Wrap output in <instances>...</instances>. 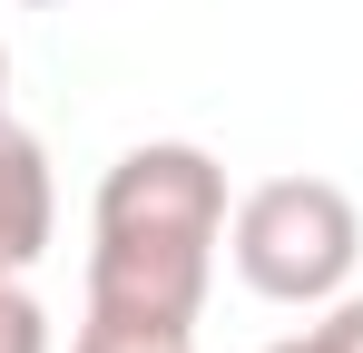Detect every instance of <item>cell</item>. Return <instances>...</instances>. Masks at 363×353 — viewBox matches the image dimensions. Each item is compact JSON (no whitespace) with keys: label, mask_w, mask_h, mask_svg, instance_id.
Here are the masks:
<instances>
[{"label":"cell","mask_w":363,"mask_h":353,"mask_svg":"<svg viewBox=\"0 0 363 353\" xmlns=\"http://www.w3.org/2000/svg\"><path fill=\"white\" fill-rule=\"evenodd\" d=\"M0 89H10V50H0Z\"/></svg>","instance_id":"obj_8"},{"label":"cell","mask_w":363,"mask_h":353,"mask_svg":"<svg viewBox=\"0 0 363 353\" xmlns=\"http://www.w3.org/2000/svg\"><path fill=\"white\" fill-rule=\"evenodd\" d=\"M0 353H50V314L10 265H0Z\"/></svg>","instance_id":"obj_5"},{"label":"cell","mask_w":363,"mask_h":353,"mask_svg":"<svg viewBox=\"0 0 363 353\" xmlns=\"http://www.w3.org/2000/svg\"><path fill=\"white\" fill-rule=\"evenodd\" d=\"M265 353H314V334H285V344H265Z\"/></svg>","instance_id":"obj_7"},{"label":"cell","mask_w":363,"mask_h":353,"mask_svg":"<svg viewBox=\"0 0 363 353\" xmlns=\"http://www.w3.org/2000/svg\"><path fill=\"white\" fill-rule=\"evenodd\" d=\"M216 245H226V167L186 138L128 147L89 206V314L196 334L206 285H216Z\"/></svg>","instance_id":"obj_1"},{"label":"cell","mask_w":363,"mask_h":353,"mask_svg":"<svg viewBox=\"0 0 363 353\" xmlns=\"http://www.w3.org/2000/svg\"><path fill=\"white\" fill-rule=\"evenodd\" d=\"M226 255H236V275L265 304H334L354 285L363 216L334 176H265L226 216Z\"/></svg>","instance_id":"obj_2"},{"label":"cell","mask_w":363,"mask_h":353,"mask_svg":"<svg viewBox=\"0 0 363 353\" xmlns=\"http://www.w3.org/2000/svg\"><path fill=\"white\" fill-rule=\"evenodd\" d=\"M60 235V186H50V147L0 108V265L30 275Z\"/></svg>","instance_id":"obj_3"},{"label":"cell","mask_w":363,"mask_h":353,"mask_svg":"<svg viewBox=\"0 0 363 353\" xmlns=\"http://www.w3.org/2000/svg\"><path fill=\"white\" fill-rule=\"evenodd\" d=\"M314 353H363V294H334L324 324H314Z\"/></svg>","instance_id":"obj_6"},{"label":"cell","mask_w":363,"mask_h":353,"mask_svg":"<svg viewBox=\"0 0 363 353\" xmlns=\"http://www.w3.org/2000/svg\"><path fill=\"white\" fill-rule=\"evenodd\" d=\"M30 10H60V0H30Z\"/></svg>","instance_id":"obj_9"},{"label":"cell","mask_w":363,"mask_h":353,"mask_svg":"<svg viewBox=\"0 0 363 353\" xmlns=\"http://www.w3.org/2000/svg\"><path fill=\"white\" fill-rule=\"evenodd\" d=\"M69 353H196L186 324H118V314H89Z\"/></svg>","instance_id":"obj_4"}]
</instances>
